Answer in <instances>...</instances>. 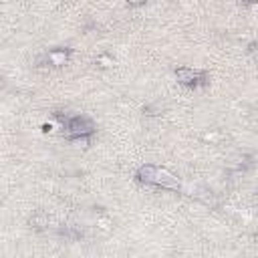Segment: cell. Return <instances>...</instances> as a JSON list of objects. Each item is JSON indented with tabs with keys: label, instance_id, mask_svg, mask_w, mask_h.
Listing matches in <instances>:
<instances>
[{
	"label": "cell",
	"instance_id": "6da1fadb",
	"mask_svg": "<svg viewBox=\"0 0 258 258\" xmlns=\"http://www.w3.org/2000/svg\"><path fill=\"white\" fill-rule=\"evenodd\" d=\"M176 79L184 87H198V85L206 83V73L204 71H196L192 67H178L176 69Z\"/></svg>",
	"mask_w": 258,
	"mask_h": 258
},
{
	"label": "cell",
	"instance_id": "7a4b0ae2",
	"mask_svg": "<svg viewBox=\"0 0 258 258\" xmlns=\"http://www.w3.org/2000/svg\"><path fill=\"white\" fill-rule=\"evenodd\" d=\"M67 131L69 135H91L93 133V121L85 115H75L67 121Z\"/></svg>",
	"mask_w": 258,
	"mask_h": 258
},
{
	"label": "cell",
	"instance_id": "3957f363",
	"mask_svg": "<svg viewBox=\"0 0 258 258\" xmlns=\"http://www.w3.org/2000/svg\"><path fill=\"white\" fill-rule=\"evenodd\" d=\"M153 186H161V188H166V190H178V188H180V180H178V176H174L170 170L155 166Z\"/></svg>",
	"mask_w": 258,
	"mask_h": 258
},
{
	"label": "cell",
	"instance_id": "277c9868",
	"mask_svg": "<svg viewBox=\"0 0 258 258\" xmlns=\"http://www.w3.org/2000/svg\"><path fill=\"white\" fill-rule=\"evenodd\" d=\"M71 59V49H51L47 55H45V61L53 67H64Z\"/></svg>",
	"mask_w": 258,
	"mask_h": 258
},
{
	"label": "cell",
	"instance_id": "5b68a950",
	"mask_svg": "<svg viewBox=\"0 0 258 258\" xmlns=\"http://www.w3.org/2000/svg\"><path fill=\"white\" fill-rule=\"evenodd\" d=\"M135 178H137V182H139V184L153 186V178H155V166H153V164H145V166H141V168L137 170Z\"/></svg>",
	"mask_w": 258,
	"mask_h": 258
},
{
	"label": "cell",
	"instance_id": "8992f818",
	"mask_svg": "<svg viewBox=\"0 0 258 258\" xmlns=\"http://www.w3.org/2000/svg\"><path fill=\"white\" fill-rule=\"evenodd\" d=\"M69 143L75 149H87L91 145V135H69Z\"/></svg>",
	"mask_w": 258,
	"mask_h": 258
},
{
	"label": "cell",
	"instance_id": "52a82bcc",
	"mask_svg": "<svg viewBox=\"0 0 258 258\" xmlns=\"http://www.w3.org/2000/svg\"><path fill=\"white\" fill-rule=\"evenodd\" d=\"M28 224H30V228H35V230H45L49 226V218L45 214H35L28 220Z\"/></svg>",
	"mask_w": 258,
	"mask_h": 258
},
{
	"label": "cell",
	"instance_id": "ba28073f",
	"mask_svg": "<svg viewBox=\"0 0 258 258\" xmlns=\"http://www.w3.org/2000/svg\"><path fill=\"white\" fill-rule=\"evenodd\" d=\"M95 226H97V228H99L101 232H109V230L113 228V220H111L107 214H101V216H97Z\"/></svg>",
	"mask_w": 258,
	"mask_h": 258
},
{
	"label": "cell",
	"instance_id": "9c48e42d",
	"mask_svg": "<svg viewBox=\"0 0 258 258\" xmlns=\"http://www.w3.org/2000/svg\"><path fill=\"white\" fill-rule=\"evenodd\" d=\"M95 64H97L99 69H111L113 64H115V59H113L111 55H107V53H101L99 57L95 59Z\"/></svg>",
	"mask_w": 258,
	"mask_h": 258
},
{
	"label": "cell",
	"instance_id": "30bf717a",
	"mask_svg": "<svg viewBox=\"0 0 258 258\" xmlns=\"http://www.w3.org/2000/svg\"><path fill=\"white\" fill-rule=\"evenodd\" d=\"M141 111H143V115H147V117H155V115H161V111H164V105H161L159 101H155V103L145 105Z\"/></svg>",
	"mask_w": 258,
	"mask_h": 258
},
{
	"label": "cell",
	"instance_id": "8fae6325",
	"mask_svg": "<svg viewBox=\"0 0 258 258\" xmlns=\"http://www.w3.org/2000/svg\"><path fill=\"white\" fill-rule=\"evenodd\" d=\"M220 131H218V129H210V131H204L202 133V141L204 143H218L220 141Z\"/></svg>",
	"mask_w": 258,
	"mask_h": 258
},
{
	"label": "cell",
	"instance_id": "7c38bea8",
	"mask_svg": "<svg viewBox=\"0 0 258 258\" xmlns=\"http://www.w3.org/2000/svg\"><path fill=\"white\" fill-rule=\"evenodd\" d=\"M125 2H127L129 6H135V8H137V6H143L147 0H125Z\"/></svg>",
	"mask_w": 258,
	"mask_h": 258
},
{
	"label": "cell",
	"instance_id": "4fadbf2b",
	"mask_svg": "<svg viewBox=\"0 0 258 258\" xmlns=\"http://www.w3.org/2000/svg\"><path fill=\"white\" fill-rule=\"evenodd\" d=\"M43 131H45V133H51V131H53V125H51V123H45V125H43Z\"/></svg>",
	"mask_w": 258,
	"mask_h": 258
},
{
	"label": "cell",
	"instance_id": "5bb4252c",
	"mask_svg": "<svg viewBox=\"0 0 258 258\" xmlns=\"http://www.w3.org/2000/svg\"><path fill=\"white\" fill-rule=\"evenodd\" d=\"M244 2H246V4H254V2H256V0H244Z\"/></svg>",
	"mask_w": 258,
	"mask_h": 258
}]
</instances>
